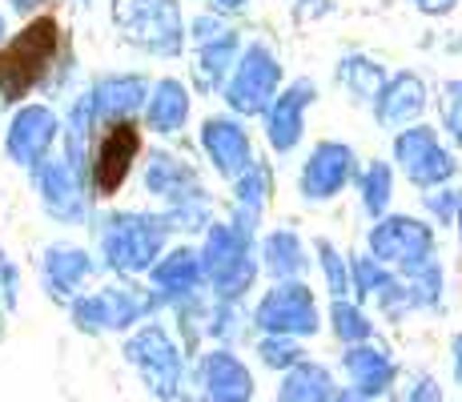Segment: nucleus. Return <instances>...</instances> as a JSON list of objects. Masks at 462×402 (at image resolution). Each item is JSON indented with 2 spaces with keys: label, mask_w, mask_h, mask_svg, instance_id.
Listing matches in <instances>:
<instances>
[{
  "label": "nucleus",
  "mask_w": 462,
  "mask_h": 402,
  "mask_svg": "<svg viewBox=\"0 0 462 402\" xmlns=\"http://www.w3.org/2000/svg\"><path fill=\"white\" fill-rule=\"evenodd\" d=\"M57 44H60V29L52 16H37L13 41L0 44V101L29 97V89L41 85V77L49 73Z\"/></svg>",
  "instance_id": "1"
},
{
  "label": "nucleus",
  "mask_w": 462,
  "mask_h": 402,
  "mask_svg": "<svg viewBox=\"0 0 462 402\" xmlns=\"http://www.w3.org/2000/svg\"><path fill=\"white\" fill-rule=\"evenodd\" d=\"M137 149H141L137 125L117 121V125H109V129H105L101 145H97V161H93V185H97V193H101V198H109V193L121 190V182H125V173H129L133 157H137Z\"/></svg>",
  "instance_id": "2"
},
{
  "label": "nucleus",
  "mask_w": 462,
  "mask_h": 402,
  "mask_svg": "<svg viewBox=\"0 0 462 402\" xmlns=\"http://www.w3.org/2000/svg\"><path fill=\"white\" fill-rule=\"evenodd\" d=\"M52 133H57V121H52L49 109L41 105H24L13 121H8L5 133V154L16 161V165H32V161L44 157V149L52 145Z\"/></svg>",
  "instance_id": "3"
},
{
  "label": "nucleus",
  "mask_w": 462,
  "mask_h": 402,
  "mask_svg": "<svg viewBox=\"0 0 462 402\" xmlns=\"http://www.w3.org/2000/svg\"><path fill=\"white\" fill-rule=\"evenodd\" d=\"M8 5H13V8H32L37 0H8Z\"/></svg>",
  "instance_id": "4"
},
{
  "label": "nucleus",
  "mask_w": 462,
  "mask_h": 402,
  "mask_svg": "<svg viewBox=\"0 0 462 402\" xmlns=\"http://www.w3.org/2000/svg\"><path fill=\"white\" fill-rule=\"evenodd\" d=\"M0 41H5V21H0Z\"/></svg>",
  "instance_id": "5"
}]
</instances>
